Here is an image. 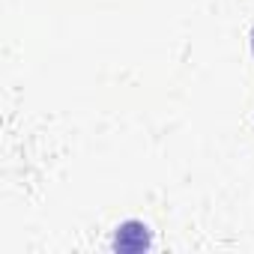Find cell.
Masks as SVG:
<instances>
[{
    "mask_svg": "<svg viewBox=\"0 0 254 254\" xmlns=\"http://www.w3.org/2000/svg\"><path fill=\"white\" fill-rule=\"evenodd\" d=\"M251 51H254V30H251Z\"/></svg>",
    "mask_w": 254,
    "mask_h": 254,
    "instance_id": "cell-2",
    "label": "cell"
},
{
    "mask_svg": "<svg viewBox=\"0 0 254 254\" xmlns=\"http://www.w3.org/2000/svg\"><path fill=\"white\" fill-rule=\"evenodd\" d=\"M153 245V236H150V227L144 221H123L114 233V251L120 254H141Z\"/></svg>",
    "mask_w": 254,
    "mask_h": 254,
    "instance_id": "cell-1",
    "label": "cell"
}]
</instances>
